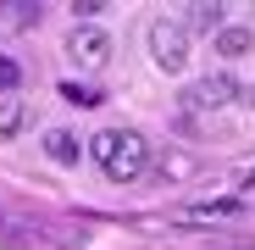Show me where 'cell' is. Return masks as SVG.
Masks as SVG:
<instances>
[{"label": "cell", "instance_id": "obj_1", "mask_svg": "<svg viewBox=\"0 0 255 250\" xmlns=\"http://www.w3.org/2000/svg\"><path fill=\"white\" fill-rule=\"evenodd\" d=\"M89 156H95V167H100L111 184H133L144 167H150V145L133 128H100L89 139Z\"/></svg>", "mask_w": 255, "mask_h": 250}, {"label": "cell", "instance_id": "obj_2", "mask_svg": "<svg viewBox=\"0 0 255 250\" xmlns=\"http://www.w3.org/2000/svg\"><path fill=\"white\" fill-rule=\"evenodd\" d=\"M67 56H72V67H83V72H100V67L111 61V33H106L100 22H78V28L67 33Z\"/></svg>", "mask_w": 255, "mask_h": 250}, {"label": "cell", "instance_id": "obj_3", "mask_svg": "<svg viewBox=\"0 0 255 250\" xmlns=\"http://www.w3.org/2000/svg\"><path fill=\"white\" fill-rule=\"evenodd\" d=\"M244 95V83L233 72H211V78H194L183 89V111H217V106H233Z\"/></svg>", "mask_w": 255, "mask_h": 250}, {"label": "cell", "instance_id": "obj_4", "mask_svg": "<svg viewBox=\"0 0 255 250\" xmlns=\"http://www.w3.org/2000/svg\"><path fill=\"white\" fill-rule=\"evenodd\" d=\"M150 50H155V61H161L166 72H183V61H189V28L172 22V17H161V22L150 28Z\"/></svg>", "mask_w": 255, "mask_h": 250}, {"label": "cell", "instance_id": "obj_5", "mask_svg": "<svg viewBox=\"0 0 255 250\" xmlns=\"http://www.w3.org/2000/svg\"><path fill=\"white\" fill-rule=\"evenodd\" d=\"M244 212L239 195H222V200H200V206H183V223H233Z\"/></svg>", "mask_w": 255, "mask_h": 250}, {"label": "cell", "instance_id": "obj_6", "mask_svg": "<svg viewBox=\"0 0 255 250\" xmlns=\"http://www.w3.org/2000/svg\"><path fill=\"white\" fill-rule=\"evenodd\" d=\"M255 50V28H222L217 33V56H244Z\"/></svg>", "mask_w": 255, "mask_h": 250}, {"label": "cell", "instance_id": "obj_7", "mask_svg": "<svg viewBox=\"0 0 255 250\" xmlns=\"http://www.w3.org/2000/svg\"><path fill=\"white\" fill-rule=\"evenodd\" d=\"M28 128V106L22 100H0V139H17Z\"/></svg>", "mask_w": 255, "mask_h": 250}, {"label": "cell", "instance_id": "obj_8", "mask_svg": "<svg viewBox=\"0 0 255 250\" xmlns=\"http://www.w3.org/2000/svg\"><path fill=\"white\" fill-rule=\"evenodd\" d=\"M45 156H50V161H61V167H72V161H78V139L56 128V134H45Z\"/></svg>", "mask_w": 255, "mask_h": 250}, {"label": "cell", "instance_id": "obj_9", "mask_svg": "<svg viewBox=\"0 0 255 250\" xmlns=\"http://www.w3.org/2000/svg\"><path fill=\"white\" fill-rule=\"evenodd\" d=\"M45 17V6H0V28H33Z\"/></svg>", "mask_w": 255, "mask_h": 250}, {"label": "cell", "instance_id": "obj_10", "mask_svg": "<svg viewBox=\"0 0 255 250\" xmlns=\"http://www.w3.org/2000/svg\"><path fill=\"white\" fill-rule=\"evenodd\" d=\"M11 89H22V67L11 56H0V95H11Z\"/></svg>", "mask_w": 255, "mask_h": 250}]
</instances>
